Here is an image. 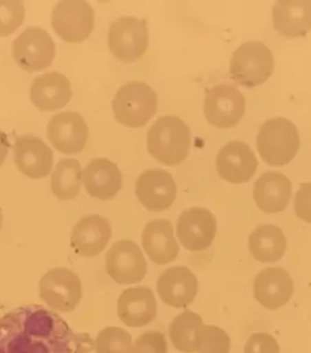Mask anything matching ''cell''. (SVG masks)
<instances>
[{"label": "cell", "instance_id": "cell-35", "mask_svg": "<svg viewBox=\"0 0 311 353\" xmlns=\"http://www.w3.org/2000/svg\"><path fill=\"white\" fill-rule=\"evenodd\" d=\"M9 149H10V141L8 139V135L0 130V166L6 161Z\"/></svg>", "mask_w": 311, "mask_h": 353}, {"label": "cell", "instance_id": "cell-36", "mask_svg": "<svg viewBox=\"0 0 311 353\" xmlns=\"http://www.w3.org/2000/svg\"><path fill=\"white\" fill-rule=\"evenodd\" d=\"M1 224H3V213H1V208H0V229H1Z\"/></svg>", "mask_w": 311, "mask_h": 353}, {"label": "cell", "instance_id": "cell-29", "mask_svg": "<svg viewBox=\"0 0 311 353\" xmlns=\"http://www.w3.org/2000/svg\"><path fill=\"white\" fill-rule=\"evenodd\" d=\"M94 348L96 353H131L133 340L125 329L107 327L98 334Z\"/></svg>", "mask_w": 311, "mask_h": 353}, {"label": "cell", "instance_id": "cell-15", "mask_svg": "<svg viewBox=\"0 0 311 353\" xmlns=\"http://www.w3.org/2000/svg\"><path fill=\"white\" fill-rule=\"evenodd\" d=\"M157 292L167 306L185 308L197 296V278L185 265L171 267L158 278Z\"/></svg>", "mask_w": 311, "mask_h": 353}, {"label": "cell", "instance_id": "cell-22", "mask_svg": "<svg viewBox=\"0 0 311 353\" xmlns=\"http://www.w3.org/2000/svg\"><path fill=\"white\" fill-rule=\"evenodd\" d=\"M83 184L90 196L112 200L122 189V173L114 162L95 159L83 171Z\"/></svg>", "mask_w": 311, "mask_h": 353}, {"label": "cell", "instance_id": "cell-30", "mask_svg": "<svg viewBox=\"0 0 311 353\" xmlns=\"http://www.w3.org/2000/svg\"><path fill=\"white\" fill-rule=\"evenodd\" d=\"M231 350V340L228 332L215 325H203L198 330L196 352L228 353Z\"/></svg>", "mask_w": 311, "mask_h": 353}, {"label": "cell", "instance_id": "cell-33", "mask_svg": "<svg viewBox=\"0 0 311 353\" xmlns=\"http://www.w3.org/2000/svg\"><path fill=\"white\" fill-rule=\"evenodd\" d=\"M244 353H280V346L268 332H255L247 340Z\"/></svg>", "mask_w": 311, "mask_h": 353}, {"label": "cell", "instance_id": "cell-28", "mask_svg": "<svg viewBox=\"0 0 311 353\" xmlns=\"http://www.w3.org/2000/svg\"><path fill=\"white\" fill-rule=\"evenodd\" d=\"M82 167L74 159H63L52 172V190L60 200H72L81 190Z\"/></svg>", "mask_w": 311, "mask_h": 353}, {"label": "cell", "instance_id": "cell-5", "mask_svg": "<svg viewBox=\"0 0 311 353\" xmlns=\"http://www.w3.org/2000/svg\"><path fill=\"white\" fill-rule=\"evenodd\" d=\"M112 108L114 119L120 125L140 128L155 116L157 94L144 82H129L118 89Z\"/></svg>", "mask_w": 311, "mask_h": 353}, {"label": "cell", "instance_id": "cell-10", "mask_svg": "<svg viewBox=\"0 0 311 353\" xmlns=\"http://www.w3.org/2000/svg\"><path fill=\"white\" fill-rule=\"evenodd\" d=\"M246 111V99L233 84H219L208 90L204 98V116L208 122L222 130L239 123Z\"/></svg>", "mask_w": 311, "mask_h": 353}, {"label": "cell", "instance_id": "cell-7", "mask_svg": "<svg viewBox=\"0 0 311 353\" xmlns=\"http://www.w3.org/2000/svg\"><path fill=\"white\" fill-rule=\"evenodd\" d=\"M39 297L47 306L61 313L71 312L82 299V283L67 268L47 270L39 281Z\"/></svg>", "mask_w": 311, "mask_h": 353}, {"label": "cell", "instance_id": "cell-19", "mask_svg": "<svg viewBox=\"0 0 311 353\" xmlns=\"http://www.w3.org/2000/svg\"><path fill=\"white\" fill-rule=\"evenodd\" d=\"M117 313L127 327H145L153 322L157 314L153 291L147 286H136L123 291L117 303Z\"/></svg>", "mask_w": 311, "mask_h": 353}, {"label": "cell", "instance_id": "cell-21", "mask_svg": "<svg viewBox=\"0 0 311 353\" xmlns=\"http://www.w3.org/2000/svg\"><path fill=\"white\" fill-rule=\"evenodd\" d=\"M72 98L71 82L63 73H43L32 82L31 100L41 111L63 109Z\"/></svg>", "mask_w": 311, "mask_h": 353}, {"label": "cell", "instance_id": "cell-4", "mask_svg": "<svg viewBox=\"0 0 311 353\" xmlns=\"http://www.w3.org/2000/svg\"><path fill=\"white\" fill-rule=\"evenodd\" d=\"M275 70V59L261 42L244 43L231 57L230 74L236 83L255 88L265 83Z\"/></svg>", "mask_w": 311, "mask_h": 353}, {"label": "cell", "instance_id": "cell-16", "mask_svg": "<svg viewBox=\"0 0 311 353\" xmlns=\"http://www.w3.org/2000/svg\"><path fill=\"white\" fill-rule=\"evenodd\" d=\"M258 168V160L250 146L242 141H228L217 156V171L224 181L248 182Z\"/></svg>", "mask_w": 311, "mask_h": 353}, {"label": "cell", "instance_id": "cell-11", "mask_svg": "<svg viewBox=\"0 0 311 353\" xmlns=\"http://www.w3.org/2000/svg\"><path fill=\"white\" fill-rule=\"evenodd\" d=\"M106 270L120 285L140 283L147 273V262L140 248L131 240L114 243L106 254Z\"/></svg>", "mask_w": 311, "mask_h": 353}, {"label": "cell", "instance_id": "cell-8", "mask_svg": "<svg viewBox=\"0 0 311 353\" xmlns=\"http://www.w3.org/2000/svg\"><path fill=\"white\" fill-rule=\"evenodd\" d=\"M55 52L52 36L39 27L27 28L12 43V57L26 72H38L49 68Z\"/></svg>", "mask_w": 311, "mask_h": 353}, {"label": "cell", "instance_id": "cell-2", "mask_svg": "<svg viewBox=\"0 0 311 353\" xmlns=\"http://www.w3.org/2000/svg\"><path fill=\"white\" fill-rule=\"evenodd\" d=\"M191 133L178 116H162L147 132V150L166 166L180 165L190 151Z\"/></svg>", "mask_w": 311, "mask_h": 353}, {"label": "cell", "instance_id": "cell-26", "mask_svg": "<svg viewBox=\"0 0 311 353\" xmlns=\"http://www.w3.org/2000/svg\"><path fill=\"white\" fill-rule=\"evenodd\" d=\"M248 249L255 260L261 263H272L285 256L287 239L279 227L261 224L249 235Z\"/></svg>", "mask_w": 311, "mask_h": 353}, {"label": "cell", "instance_id": "cell-13", "mask_svg": "<svg viewBox=\"0 0 311 353\" xmlns=\"http://www.w3.org/2000/svg\"><path fill=\"white\" fill-rule=\"evenodd\" d=\"M177 184L171 173L152 168L141 173L136 179L135 194L141 205L149 211H166L177 198Z\"/></svg>", "mask_w": 311, "mask_h": 353}, {"label": "cell", "instance_id": "cell-17", "mask_svg": "<svg viewBox=\"0 0 311 353\" xmlns=\"http://www.w3.org/2000/svg\"><path fill=\"white\" fill-rule=\"evenodd\" d=\"M111 235L112 228L107 219L99 214H89L73 227L71 246L79 256L95 257L104 251Z\"/></svg>", "mask_w": 311, "mask_h": 353}, {"label": "cell", "instance_id": "cell-3", "mask_svg": "<svg viewBox=\"0 0 311 353\" xmlns=\"http://www.w3.org/2000/svg\"><path fill=\"white\" fill-rule=\"evenodd\" d=\"M301 146V138L293 122L285 117L265 121L257 135L259 155L270 166H285Z\"/></svg>", "mask_w": 311, "mask_h": 353}, {"label": "cell", "instance_id": "cell-9", "mask_svg": "<svg viewBox=\"0 0 311 353\" xmlns=\"http://www.w3.org/2000/svg\"><path fill=\"white\" fill-rule=\"evenodd\" d=\"M94 22L93 8L83 0L58 1L52 10V28L65 42L79 43L87 39L93 32Z\"/></svg>", "mask_w": 311, "mask_h": 353}, {"label": "cell", "instance_id": "cell-31", "mask_svg": "<svg viewBox=\"0 0 311 353\" xmlns=\"http://www.w3.org/2000/svg\"><path fill=\"white\" fill-rule=\"evenodd\" d=\"M26 11L22 1L0 0V37L10 36L21 26Z\"/></svg>", "mask_w": 311, "mask_h": 353}, {"label": "cell", "instance_id": "cell-1", "mask_svg": "<svg viewBox=\"0 0 311 353\" xmlns=\"http://www.w3.org/2000/svg\"><path fill=\"white\" fill-rule=\"evenodd\" d=\"M93 350L88 332H74L47 307H16L0 317V353H90Z\"/></svg>", "mask_w": 311, "mask_h": 353}, {"label": "cell", "instance_id": "cell-25", "mask_svg": "<svg viewBox=\"0 0 311 353\" xmlns=\"http://www.w3.org/2000/svg\"><path fill=\"white\" fill-rule=\"evenodd\" d=\"M253 195L257 206L263 212H281L290 203L292 183L280 172H268L255 182Z\"/></svg>", "mask_w": 311, "mask_h": 353}, {"label": "cell", "instance_id": "cell-32", "mask_svg": "<svg viewBox=\"0 0 311 353\" xmlns=\"http://www.w3.org/2000/svg\"><path fill=\"white\" fill-rule=\"evenodd\" d=\"M131 353H168L166 338L160 332H146L136 339Z\"/></svg>", "mask_w": 311, "mask_h": 353}, {"label": "cell", "instance_id": "cell-20", "mask_svg": "<svg viewBox=\"0 0 311 353\" xmlns=\"http://www.w3.org/2000/svg\"><path fill=\"white\" fill-rule=\"evenodd\" d=\"M255 297L268 310H277L288 303L293 295V281L283 268H265L255 278Z\"/></svg>", "mask_w": 311, "mask_h": 353}, {"label": "cell", "instance_id": "cell-18", "mask_svg": "<svg viewBox=\"0 0 311 353\" xmlns=\"http://www.w3.org/2000/svg\"><path fill=\"white\" fill-rule=\"evenodd\" d=\"M14 160L25 176L41 179L52 171L54 155L52 149L42 139L34 135H25L16 139Z\"/></svg>", "mask_w": 311, "mask_h": 353}, {"label": "cell", "instance_id": "cell-27", "mask_svg": "<svg viewBox=\"0 0 311 353\" xmlns=\"http://www.w3.org/2000/svg\"><path fill=\"white\" fill-rule=\"evenodd\" d=\"M202 318L191 311L182 312L171 322L169 327L173 346L182 353L196 352L198 330L203 327Z\"/></svg>", "mask_w": 311, "mask_h": 353}, {"label": "cell", "instance_id": "cell-23", "mask_svg": "<svg viewBox=\"0 0 311 353\" xmlns=\"http://www.w3.org/2000/svg\"><path fill=\"white\" fill-rule=\"evenodd\" d=\"M142 248L156 265H164L175 260L179 245L168 219H155L142 232Z\"/></svg>", "mask_w": 311, "mask_h": 353}, {"label": "cell", "instance_id": "cell-12", "mask_svg": "<svg viewBox=\"0 0 311 353\" xmlns=\"http://www.w3.org/2000/svg\"><path fill=\"white\" fill-rule=\"evenodd\" d=\"M178 239L189 251H204L212 245L217 234V219L209 210L191 208L179 216Z\"/></svg>", "mask_w": 311, "mask_h": 353}, {"label": "cell", "instance_id": "cell-14", "mask_svg": "<svg viewBox=\"0 0 311 353\" xmlns=\"http://www.w3.org/2000/svg\"><path fill=\"white\" fill-rule=\"evenodd\" d=\"M47 130V138L54 148L67 155L81 152L88 141V125L82 114L73 111L54 114Z\"/></svg>", "mask_w": 311, "mask_h": 353}, {"label": "cell", "instance_id": "cell-34", "mask_svg": "<svg viewBox=\"0 0 311 353\" xmlns=\"http://www.w3.org/2000/svg\"><path fill=\"white\" fill-rule=\"evenodd\" d=\"M294 211L298 219L311 223V182L301 183L294 200Z\"/></svg>", "mask_w": 311, "mask_h": 353}, {"label": "cell", "instance_id": "cell-6", "mask_svg": "<svg viewBox=\"0 0 311 353\" xmlns=\"http://www.w3.org/2000/svg\"><path fill=\"white\" fill-rule=\"evenodd\" d=\"M109 47L111 52L123 63H134L149 48V27L146 20L123 16L109 27Z\"/></svg>", "mask_w": 311, "mask_h": 353}, {"label": "cell", "instance_id": "cell-24", "mask_svg": "<svg viewBox=\"0 0 311 353\" xmlns=\"http://www.w3.org/2000/svg\"><path fill=\"white\" fill-rule=\"evenodd\" d=\"M274 27L290 38L306 36L311 30V0H280L272 8Z\"/></svg>", "mask_w": 311, "mask_h": 353}]
</instances>
